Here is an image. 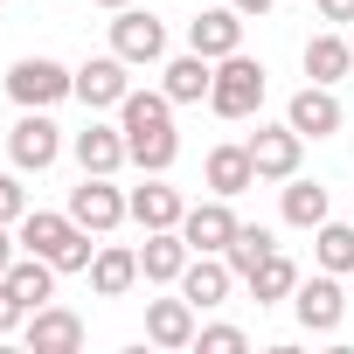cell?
Here are the masks:
<instances>
[{"mask_svg":"<svg viewBox=\"0 0 354 354\" xmlns=\"http://www.w3.org/2000/svg\"><path fill=\"white\" fill-rule=\"evenodd\" d=\"M15 230H21V250L49 257L56 271H91V257H97V250H91V230H84L70 209H63V216H56V209H28Z\"/></svg>","mask_w":354,"mask_h":354,"instance_id":"obj_1","label":"cell"},{"mask_svg":"<svg viewBox=\"0 0 354 354\" xmlns=\"http://www.w3.org/2000/svg\"><path fill=\"white\" fill-rule=\"evenodd\" d=\"M8 97H15L21 111H49V104L77 97V70H63L56 56H21V63L8 70Z\"/></svg>","mask_w":354,"mask_h":354,"instance_id":"obj_2","label":"cell"},{"mask_svg":"<svg viewBox=\"0 0 354 354\" xmlns=\"http://www.w3.org/2000/svg\"><path fill=\"white\" fill-rule=\"evenodd\" d=\"M264 104V63H250L243 49L216 63V84H209V111L216 118H250Z\"/></svg>","mask_w":354,"mask_h":354,"instance_id":"obj_3","label":"cell"},{"mask_svg":"<svg viewBox=\"0 0 354 354\" xmlns=\"http://www.w3.org/2000/svg\"><path fill=\"white\" fill-rule=\"evenodd\" d=\"M70 216H77L91 236H111V230L132 216V195L111 188V174H84V188H70Z\"/></svg>","mask_w":354,"mask_h":354,"instance_id":"obj_4","label":"cell"},{"mask_svg":"<svg viewBox=\"0 0 354 354\" xmlns=\"http://www.w3.org/2000/svg\"><path fill=\"white\" fill-rule=\"evenodd\" d=\"M56 153H63V125L49 111H21L15 132H8V160L21 174H42V167H56Z\"/></svg>","mask_w":354,"mask_h":354,"instance_id":"obj_5","label":"cell"},{"mask_svg":"<svg viewBox=\"0 0 354 354\" xmlns=\"http://www.w3.org/2000/svg\"><path fill=\"white\" fill-rule=\"evenodd\" d=\"M111 56H125V63H167V21L146 15V8H118V21H111Z\"/></svg>","mask_w":354,"mask_h":354,"instance_id":"obj_6","label":"cell"},{"mask_svg":"<svg viewBox=\"0 0 354 354\" xmlns=\"http://www.w3.org/2000/svg\"><path fill=\"white\" fill-rule=\"evenodd\" d=\"M292 313H299V326H306V333H333V326L347 319V292H340V271L299 278V292H292Z\"/></svg>","mask_w":354,"mask_h":354,"instance_id":"obj_7","label":"cell"},{"mask_svg":"<svg viewBox=\"0 0 354 354\" xmlns=\"http://www.w3.org/2000/svg\"><path fill=\"white\" fill-rule=\"evenodd\" d=\"M243 146H250L257 181H292V174H299V153H306V139H299L292 125H257Z\"/></svg>","mask_w":354,"mask_h":354,"instance_id":"obj_8","label":"cell"},{"mask_svg":"<svg viewBox=\"0 0 354 354\" xmlns=\"http://www.w3.org/2000/svg\"><path fill=\"white\" fill-rule=\"evenodd\" d=\"M188 49L209 56V63L236 56V49H243V15H236V8H202V15L188 21Z\"/></svg>","mask_w":354,"mask_h":354,"instance_id":"obj_9","label":"cell"},{"mask_svg":"<svg viewBox=\"0 0 354 354\" xmlns=\"http://www.w3.org/2000/svg\"><path fill=\"white\" fill-rule=\"evenodd\" d=\"M243 223H236V209H230V195H216V202H195L188 216H181V236H188V250H230V236H236Z\"/></svg>","mask_w":354,"mask_h":354,"instance_id":"obj_10","label":"cell"},{"mask_svg":"<svg viewBox=\"0 0 354 354\" xmlns=\"http://www.w3.org/2000/svg\"><path fill=\"white\" fill-rule=\"evenodd\" d=\"M21 340H28L35 354H77V347H84V319H77L70 306H35L28 326H21Z\"/></svg>","mask_w":354,"mask_h":354,"instance_id":"obj_11","label":"cell"},{"mask_svg":"<svg viewBox=\"0 0 354 354\" xmlns=\"http://www.w3.org/2000/svg\"><path fill=\"white\" fill-rule=\"evenodd\" d=\"M125 70H132L125 56H91V63L77 70V97H84L91 111H118V104H125V91H132V84H125Z\"/></svg>","mask_w":354,"mask_h":354,"instance_id":"obj_12","label":"cell"},{"mask_svg":"<svg viewBox=\"0 0 354 354\" xmlns=\"http://www.w3.org/2000/svg\"><path fill=\"white\" fill-rule=\"evenodd\" d=\"M285 125H292L299 139H326V132H340V97H333V84H306V91L285 104Z\"/></svg>","mask_w":354,"mask_h":354,"instance_id":"obj_13","label":"cell"},{"mask_svg":"<svg viewBox=\"0 0 354 354\" xmlns=\"http://www.w3.org/2000/svg\"><path fill=\"white\" fill-rule=\"evenodd\" d=\"M230 285H236V271H230V257H216V250H195V257H188V271H181V292H188V306H195V313L223 306V299H230Z\"/></svg>","mask_w":354,"mask_h":354,"instance_id":"obj_14","label":"cell"},{"mask_svg":"<svg viewBox=\"0 0 354 354\" xmlns=\"http://www.w3.org/2000/svg\"><path fill=\"white\" fill-rule=\"evenodd\" d=\"M188 236L181 230H146V250H139V278L146 285H181V271H188Z\"/></svg>","mask_w":354,"mask_h":354,"instance_id":"obj_15","label":"cell"},{"mask_svg":"<svg viewBox=\"0 0 354 354\" xmlns=\"http://www.w3.org/2000/svg\"><path fill=\"white\" fill-rule=\"evenodd\" d=\"M146 340L153 347H195V306L181 299H146Z\"/></svg>","mask_w":354,"mask_h":354,"instance_id":"obj_16","label":"cell"},{"mask_svg":"<svg viewBox=\"0 0 354 354\" xmlns=\"http://www.w3.org/2000/svg\"><path fill=\"white\" fill-rule=\"evenodd\" d=\"M209 84H216V63L209 56H167V70H160V91L174 97V104H202L209 97Z\"/></svg>","mask_w":354,"mask_h":354,"instance_id":"obj_17","label":"cell"},{"mask_svg":"<svg viewBox=\"0 0 354 354\" xmlns=\"http://www.w3.org/2000/svg\"><path fill=\"white\" fill-rule=\"evenodd\" d=\"M181 216H188L181 188H167L160 174H153L146 188H132V223H139V230H181Z\"/></svg>","mask_w":354,"mask_h":354,"instance_id":"obj_18","label":"cell"},{"mask_svg":"<svg viewBox=\"0 0 354 354\" xmlns=\"http://www.w3.org/2000/svg\"><path fill=\"white\" fill-rule=\"evenodd\" d=\"M70 153H77V167L84 174H118L132 153H125V132H111V125H84L77 139H70Z\"/></svg>","mask_w":354,"mask_h":354,"instance_id":"obj_19","label":"cell"},{"mask_svg":"<svg viewBox=\"0 0 354 354\" xmlns=\"http://www.w3.org/2000/svg\"><path fill=\"white\" fill-rule=\"evenodd\" d=\"M91 285H97V299H125V292L139 285V250L104 243V250L91 257Z\"/></svg>","mask_w":354,"mask_h":354,"instance_id":"obj_20","label":"cell"},{"mask_svg":"<svg viewBox=\"0 0 354 354\" xmlns=\"http://www.w3.org/2000/svg\"><path fill=\"white\" fill-rule=\"evenodd\" d=\"M209 188L216 195H243V188H257V167H250V146H216L209 153Z\"/></svg>","mask_w":354,"mask_h":354,"instance_id":"obj_21","label":"cell"},{"mask_svg":"<svg viewBox=\"0 0 354 354\" xmlns=\"http://www.w3.org/2000/svg\"><path fill=\"white\" fill-rule=\"evenodd\" d=\"M160 125H174V97L167 91H125L118 132H160Z\"/></svg>","mask_w":354,"mask_h":354,"instance_id":"obj_22","label":"cell"},{"mask_svg":"<svg viewBox=\"0 0 354 354\" xmlns=\"http://www.w3.org/2000/svg\"><path fill=\"white\" fill-rule=\"evenodd\" d=\"M8 285H15V292L28 299V313H35V306H49V299H56V264H49V257H35V250H21V257L8 264Z\"/></svg>","mask_w":354,"mask_h":354,"instance_id":"obj_23","label":"cell"},{"mask_svg":"<svg viewBox=\"0 0 354 354\" xmlns=\"http://www.w3.org/2000/svg\"><path fill=\"white\" fill-rule=\"evenodd\" d=\"M243 285H250V299H257V306H278V299H292V292H299V264H292L285 250H271Z\"/></svg>","mask_w":354,"mask_h":354,"instance_id":"obj_24","label":"cell"},{"mask_svg":"<svg viewBox=\"0 0 354 354\" xmlns=\"http://www.w3.org/2000/svg\"><path fill=\"white\" fill-rule=\"evenodd\" d=\"M354 70V42H340V35H313L306 42V77L313 84H340Z\"/></svg>","mask_w":354,"mask_h":354,"instance_id":"obj_25","label":"cell"},{"mask_svg":"<svg viewBox=\"0 0 354 354\" xmlns=\"http://www.w3.org/2000/svg\"><path fill=\"white\" fill-rule=\"evenodd\" d=\"M285 223H292V230H319V223H326V188L292 174V181H285Z\"/></svg>","mask_w":354,"mask_h":354,"instance_id":"obj_26","label":"cell"},{"mask_svg":"<svg viewBox=\"0 0 354 354\" xmlns=\"http://www.w3.org/2000/svg\"><path fill=\"white\" fill-rule=\"evenodd\" d=\"M271 250H278V243H271V230H257V223H243V230L230 236V250H223V257H230V271H236V278H250V271H257V264H264Z\"/></svg>","mask_w":354,"mask_h":354,"instance_id":"obj_27","label":"cell"},{"mask_svg":"<svg viewBox=\"0 0 354 354\" xmlns=\"http://www.w3.org/2000/svg\"><path fill=\"white\" fill-rule=\"evenodd\" d=\"M313 250H319V271H354V223H319Z\"/></svg>","mask_w":354,"mask_h":354,"instance_id":"obj_28","label":"cell"},{"mask_svg":"<svg viewBox=\"0 0 354 354\" xmlns=\"http://www.w3.org/2000/svg\"><path fill=\"white\" fill-rule=\"evenodd\" d=\"M195 340H202V354H243V347H250L243 326H202Z\"/></svg>","mask_w":354,"mask_h":354,"instance_id":"obj_29","label":"cell"},{"mask_svg":"<svg viewBox=\"0 0 354 354\" xmlns=\"http://www.w3.org/2000/svg\"><path fill=\"white\" fill-rule=\"evenodd\" d=\"M28 216V195H21V181L15 174H0V223H21Z\"/></svg>","mask_w":354,"mask_h":354,"instance_id":"obj_30","label":"cell"},{"mask_svg":"<svg viewBox=\"0 0 354 354\" xmlns=\"http://www.w3.org/2000/svg\"><path fill=\"white\" fill-rule=\"evenodd\" d=\"M319 21H354V0H319Z\"/></svg>","mask_w":354,"mask_h":354,"instance_id":"obj_31","label":"cell"},{"mask_svg":"<svg viewBox=\"0 0 354 354\" xmlns=\"http://www.w3.org/2000/svg\"><path fill=\"white\" fill-rule=\"evenodd\" d=\"M15 250H21V243L8 236V223H0V278H8V264H15Z\"/></svg>","mask_w":354,"mask_h":354,"instance_id":"obj_32","label":"cell"},{"mask_svg":"<svg viewBox=\"0 0 354 354\" xmlns=\"http://www.w3.org/2000/svg\"><path fill=\"white\" fill-rule=\"evenodd\" d=\"M230 8H236V15H271L278 0H230Z\"/></svg>","mask_w":354,"mask_h":354,"instance_id":"obj_33","label":"cell"},{"mask_svg":"<svg viewBox=\"0 0 354 354\" xmlns=\"http://www.w3.org/2000/svg\"><path fill=\"white\" fill-rule=\"evenodd\" d=\"M97 8H111V15H118V8H132V0H97Z\"/></svg>","mask_w":354,"mask_h":354,"instance_id":"obj_34","label":"cell"},{"mask_svg":"<svg viewBox=\"0 0 354 354\" xmlns=\"http://www.w3.org/2000/svg\"><path fill=\"white\" fill-rule=\"evenodd\" d=\"M0 333H8V326H0Z\"/></svg>","mask_w":354,"mask_h":354,"instance_id":"obj_35","label":"cell"},{"mask_svg":"<svg viewBox=\"0 0 354 354\" xmlns=\"http://www.w3.org/2000/svg\"><path fill=\"white\" fill-rule=\"evenodd\" d=\"M347 42H354V35H347Z\"/></svg>","mask_w":354,"mask_h":354,"instance_id":"obj_36","label":"cell"}]
</instances>
